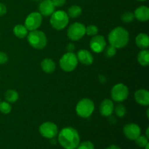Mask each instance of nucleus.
<instances>
[{
    "label": "nucleus",
    "instance_id": "21",
    "mask_svg": "<svg viewBox=\"0 0 149 149\" xmlns=\"http://www.w3.org/2000/svg\"><path fill=\"white\" fill-rule=\"evenodd\" d=\"M138 61L141 65L146 66L149 64V52L147 49H143L138 53Z\"/></svg>",
    "mask_w": 149,
    "mask_h": 149
},
{
    "label": "nucleus",
    "instance_id": "9",
    "mask_svg": "<svg viewBox=\"0 0 149 149\" xmlns=\"http://www.w3.org/2000/svg\"><path fill=\"white\" fill-rule=\"evenodd\" d=\"M39 133L42 137L47 139L55 138L58 133V129L55 123L51 122H44L39 127Z\"/></svg>",
    "mask_w": 149,
    "mask_h": 149
},
{
    "label": "nucleus",
    "instance_id": "4",
    "mask_svg": "<svg viewBox=\"0 0 149 149\" xmlns=\"http://www.w3.org/2000/svg\"><path fill=\"white\" fill-rule=\"evenodd\" d=\"M69 21V17L65 11L58 10L51 15L49 23L52 27L56 30H62L65 29Z\"/></svg>",
    "mask_w": 149,
    "mask_h": 149
},
{
    "label": "nucleus",
    "instance_id": "34",
    "mask_svg": "<svg viewBox=\"0 0 149 149\" xmlns=\"http://www.w3.org/2000/svg\"><path fill=\"white\" fill-rule=\"evenodd\" d=\"M66 49L68 50V52H73V51L75 49V46H74V44L69 43L68 45H67L66 46Z\"/></svg>",
    "mask_w": 149,
    "mask_h": 149
},
{
    "label": "nucleus",
    "instance_id": "10",
    "mask_svg": "<svg viewBox=\"0 0 149 149\" xmlns=\"http://www.w3.org/2000/svg\"><path fill=\"white\" fill-rule=\"evenodd\" d=\"M42 15L39 13L33 12L27 16L25 20V26L29 31L36 30L41 26Z\"/></svg>",
    "mask_w": 149,
    "mask_h": 149
},
{
    "label": "nucleus",
    "instance_id": "32",
    "mask_svg": "<svg viewBox=\"0 0 149 149\" xmlns=\"http://www.w3.org/2000/svg\"><path fill=\"white\" fill-rule=\"evenodd\" d=\"M52 1L54 5H55V7H62L65 4L66 0H52Z\"/></svg>",
    "mask_w": 149,
    "mask_h": 149
},
{
    "label": "nucleus",
    "instance_id": "26",
    "mask_svg": "<svg viewBox=\"0 0 149 149\" xmlns=\"http://www.w3.org/2000/svg\"><path fill=\"white\" fill-rule=\"evenodd\" d=\"M114 110L116 116H119V117H123L126 113V108L122 103H119V104L116 105Z\"/></svg>",
    "mask_w": 149,
    "mask_h": 149
},
{
    "label": "nucleus",
    "instance_id": "8",
    "mask_svg": "<svg viewBox=\"0 0 149 149\" xmlns=\"http://www.w3.org/2000/svg\"><path fill=\"white\" fill-rule=\"evenodd\" d=\"M86 27L81 23H74L67 31V36L71 40L78 41L85 35Z\"/></svg>",
    "mask_w": 149,
    "mask_h": 149
},
{
    "label": "nucleus",
    "instance_id": "18",
    "mask_svg": "<svg viewBox=\"0 0 149 149\" xmlns=\"http://www.w3.org/2000/svg\"><path fill=\"white\" fill-rule=\"evenodd\" d=\"M135 43L138 47L146 49L149 46V37L146 33H141L135 38Z\"/></svg>",
    "mask_w": 149,
    "mask_h": 149
},
{
    "label": "nucleus",
    "instance_id": "19",
    "mask_svg": "<svg viewBox=\"0 0 149 149\" xmlns=\"http://www.w3.org/2000/svg\"><path fill=\"white\" fill-rule=\"evenodd\" d=\"M41 67L43 71L49 74V73H52L55 70V63L52 59L45 58L41 63Z\"/></svg>",
    "mask_w": 149,
    "mask_h": 149
},
{
    "label": "nucleus",
    "instance_id": "6",
    "mask_svg": "<svg viewBox=\"0 0 149 149\" xmlns=\"http://www.w3.org/2000/svg\"><path fill=\"white\" fill-rule=\"evenodd\" d=\"M78 59L74 52H66L60 59V66L65 72H71L77 68Z\"/></svg>",
    "mask_w": 149,
    "mask_h": 149
},
{
    "label": "nucleus",
    "instance_id": "36",
    "mask_svg": "<svg viewBox=\"0 0 149 149\" xmlns=\"http://www.w3.org/2000/svg\"><path fill=\"white\" fill-rule=\"evenodd\" d=\"M144 148H145V149H148V148H149V143L147 144V145L146 146L144 147Z\"/></svg>",
    "mask_w": 149,
    "mask_h": 149
},
{
    "label": "nucleus",
    "instance_id": "33",
    "mask_svg": "<svg viewBox=\"0 0 149 149\" xmlns=\"http://www.w3.org/2000/svg\"><path fill=\"white\" fill-rule=\"evenodd\" d=\"M7 13V7L2 3H0V16L4 15Z\"/></svg>",
    "mask_w": 149,
    "mask_h": 149
},
{
    "label": "nucleus",
    "instance_id": "30",
    "mask_svg": "<svg viewBox=\"0 0 149 149\" xmlns=\"http://www.w3.org/2000/svg\"><path fill=\"white\" fill-rule=\"evenodd\" d=\"M116 53V48L114 47L112 45H109L106 47V51H105V55L108 58H112L113 56H114Z\"/></svg>",
    "mask_w": 149,
    "mask_h": 149
},
{
    "label": "nucleus",
    "instance_id": "13",
    "mask_svg": "<svg viewBox=\"0 0 149 149\" xmlns=\"http://www.w3.org/2000/svg\"><path fill=\"white\" fill-rule=\"evenodd\" d=\"M55 7L52 3V0H43L39 4V13L45 17L49 16L55 12Z\"/></svg>",
    "mask_w": 149,
    "mask_h": 149
},
{
    "label": "nucleus",
    "instance_id": "1",
    "mask_svg": "<svg viewBox=\"0 0 149 149\" xmlns=\"http://www.w3.org/2000/svg\"><path fill=\"white\" fill-rule=\"evenodd\" d=\"M58 141L65 149H76L80 143L79 134L74 128L67 127L59 132Z\"/></svg>",
    "mask_w": 149,
    "mask_h": 149
},
{
    "label": "nucleus",
    "instance_id": "27",
    "mask_svg": "<svg viewBox=\"0 0 149 149\" xmlns=\"http://www.w3.org/2000/svg\"><path fill=\"white\" fill-rule=\"evenodd\" d=\"M12 110V106L8 102H0V111L4 114H7Z\"/></svg>",
    "mask_w": 149,
    "mask_h": 149
},
{
    "label": "nucleus",
    "instance_id": "31",
    "mask_svg": "<svg viewBox=\"0 0 149 149\" xmlns=\"http://www.w3.org/2000/svg\"><path fill=\"white\" fill-rule=\"evenodd\" d=\"M8 61V56L4 52H0V64H4Z\"/></svg>",
    "mask_w": 149,
    "mask_h": 149
},
{
    "label": "nucleus",
    "instance_id": "35",
    "mask_svg": "<svg viewBox=\"0 0 149 149\" xmlns=\"http://www.w3.org/2000/svg\"><path fill=\"white\" fill-rule=\"evenodd\" d=\"M106 149H121L120 147L116 145H111L110 146L108 147Z\"/></svg>",
    "mask_w": 149,
    "mask_h": 149
},
{
    "label": "nucleus",
    "instance_id": "25",
    "mask_svg": "<svg viewBox=\"0 0 149 149\" xmlns=\"http://www.w3.org/2000/svg\"><path fill=\"white\" fill-rule=\"evenodd\" d=\"M135 143L141 148H144L148 143V138L145 135H140L135 140Z\"/></svg>",
    "mask_w": 149,
    "mask_h": 149
},
{
    "label": "nucleus",
    "instance_id": "23",
    "mask_svg": "<svg viewBox=\"0 0 149 149\" xmlns=\"http://www.w3.org/2000/svg\"><path fill=\"white\" fill-rule=\"evenodd\" d=\"M81 8L78 5H72L68 8V17L71 18H76L78 17L79 16L81 15Z\"/></svg>",
    "mask_w": 149,
    "mask_h": 149
},
{
    "label": "nucleus",
    "instance_id": "11",
    "mask_svg": "<svg viewBox=\"0 0 149 149\" xmlns=\"http://www.w3.org/2000/svg\"><path fill=\"white\" fill-rule=\"evenodd\" d=\"M90 49L96 53H100L104 50L106 47L105 38L101 35H95L93 37L90 42Z\"/></svg>",
    "mask_w": 149,
    "mask_h": 149
},
{
    "label": "nucleus",
    "instance_id": "16",
    "mask_svg": "<svg viewBox=\"0 0 149 149\" xmlns=\"http://www.w3.org/2000/svg\"><path fill=\"white\" fill-rule=\"evenodd\" d=\"M135 100L138 104L141 106H148L149 92L144 89L137 90L135 93Z\"/></svg>",
    "mask_w": 149,
    "mask_h": 149
},
{
    "label": "nucleus",
    "instance_id": "17",
    "mask_svg": "<svg viewBox=\"0 0 149 149\" xmlns=\"http://www.w3.org/2000/svg\"><path fill=\"white\" fill-rule=\"evenodd\" d=\"M135 18L139 21L146 22L149 19V8L146 6H141L134 13Z\"/></svg>",
    "mask_w": 149,
    "mask_h": 149
},
{
    "label": "nucleus",
    "instance_id": "28",
    "mask_svg": "<svg viewBox=\"0 0 149 149\" xmlns=\"http://www.w3.org/2000/svg\"><path fill=\"white\" fill-rule=\"evenodd\" d=\"M85 33L88 36H94L97 35V33H98V28L96 26H95V25H90L87 27H86Z\"/></svg>",
    "mask_w": 149,
    "mask_h": 149
},
{
    "label": "nucleus",
    "instance_id": "7",
    "mask_svg": "<svg viewBox=\"0 0 149 149\" xmlns=\"http://www.w3.org/2000/svg\"><path fill=\"white\" fill-rule=\"evenodd\" d=\"M112 100L116 102H123L127 98L129 95V90L125 84L119 83L113 86L111 89Z\"/></svg>",
    "mask_w": 149,
    "mask_h": 149
},
{
    "label": "nucleus",
    "instance_id": "29",
    "mask_svg": "<svg viewBox=\"0 0 149 149\" xmlns=\"http://www.w3.org/2000/svg\"><path fill=\"white\" fill-rule=\"evenodd\" d=\"M76 149H95L94 144L91 142V141H84V142L81 143L79 144L77 148Z\"/></svg>",
    "mask_w": 149,
    "mask_h": 149
},
{
    "label": "nucleus",
    "instance_id": "20",
    "mask_svg": "<svg viewBox=\"0 0 149 149\" xmlns=\"http://www.w3.org/2000/svg\"><path fill=\"white\" fill-rule=\"evenodd\" d=\"M13 33L17 37L23 39L28 35V29L23 25H17L13 29Z\"/></svg>",
    "mask_w": 149,
    "mask_h": 149
},
{
    "label": "nucleus",
    "instance_id": "5",
    "mask_svg": "<svg viewBox=\"0 0 149 149\" xmlns=\"http://www.w3.org/2000/svg\"><path fill=\"white\" fill-rule=\"evenodd\" d=\"M95 109V104L92 100L89 98H83L78 102L76 106V112L77 115L82 118L90 117Z\"/></svg>",
    "mask_w": 149,
    "mask_h": 149
},
{
    "label": "nucleus",
    "instance_id": "12",
    "mask_svg": "<svg viewBox=\"0 0 149 149\" xmlns=\"http://www.w3.org/2000/svg\"><path fill=\"white\" fill-rule=\"evenodd\" d=\"M123 132L126 138L131 141H135L138 136L141 135V130L136 124L130 123L127 124L124 127Z\"/></svg>",
    "mask_w": 149,
    "mask_h": 149
},
{
    "label": "nucleus",
    "instance_id": "14",
    "mask_svg": "<svg viewBox=\"0 0 149 149\" xmlns=\"http://www.w3.org/2000/svg\"><path fill=\"white\" fill-rule=\"evenodd\" d=\"M114 111V105L110 99H105L100 106V114L103 116H110Z\"/></svg>",
    "mask_w": 149,
    "mask_h": 149
},
{
    "label": "nucleus",
    "instance_id": "3",
    "mask_svg": "<svg viewBox=\"0 0 149 149\" xmlns=\"http://www.w3.org/2000/svg\"><path fill=\"white\" fill-rule=\"evenodd\" d=\"M28 42L29 45L35 49H42L46 47L47 43V39L43 31L39 30L31 31L27 35Z\"/></svg>",
    "mask_w": 149,
    "mask_h": 149
},
{
    "label": "nucleus",
    "instance_id": "24",
    "mask_svg": "<svg viewBox=\"0 0 149 149\" xmlns=\"http://www.w3.org/2000/svg\"><path fill=\"white\" fill-rule=\"evenodd\" d=\"M134 19H135V16H134V13H132V12H125L121 16V20L123 23H131L133 21Z\"/></svg>",
    "mask_w": 149,
    "mask_h": 149
},
{
    "label": "nucleus",
    "instance_id": "2",
    "mask_svg": "<svg viewBox=\"0 0 149 149\" xmlns=\"http://www.w3.org/2000/svg\"><path fill=\"white\" fill-rule=\"evenodd\" d=\"M130 35L127 31L123 27L114 28L109 34V42L114 47L122 48L127 45Z\"/></svg>",
    "mask_w": 149,
    "mask_h": 149
},
{
    "label": "nucleus",
    "instance_id": "38",
    "mask_svg": "<svg viewBox=\"0 0 149 149\" xmlns=\"http://www.w3.org/2000/svg\"><path fill=\"white\" fill-rule=\"evenodd\" d=\"M35 1H39V0H35Z\"/></svg>",
    "mask_w": 149,
    "mask_h": 149
},
{
    "label": "nucleus",
    "instance_id": "15",
    "mask_svg": "<svg viewBox=\"0 0 149 149\" xmlns=\"http://www.w3.org/2000/svg\"><path fill=\"white\" fill-rule=\"evenodd\" d=\"M77 59L81 64L85 65H90L93 63V56L91 52L87 49H80L77 52Z\"/></svg>",
    "mask_w": 149,
    "mask_h": 149
},
{
    "label": "nucleus",
    "instance_id": "22",
    "mask_svg": "<svg viewBox=\"0 0 149 149\" xmlns=\"http://www.w3.org/2000/svg\"><path fill=\"white\" fill-rule=\"evenodd\" d=\"M4 97L8 103H15L18 100L19 95L15 90H8L4 94Z\"/></svg>",
    "mask_w": 149,
    "mask_h": 149
},
{
    "label": "nucleus",
    "instance_id": "37",
    "mask_svg": "<svg viewBox=\"0 0 149 149\" xmlns=\"http://www.w3.org/2000/svg\"><path fill=\"white\" fill-rule=\"evenodd\" d=\"M138 1H146V0H138Z\"/></svg>",
    "mask_w": 149,
    "mask_h": 149
}]
</instances>
